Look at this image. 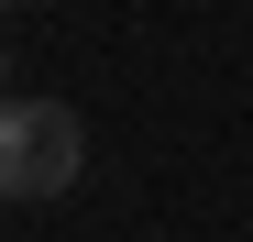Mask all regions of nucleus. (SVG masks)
<instances>
[{"label": "nucleus", "mask_w": 253, "mask_h": 242, "mask_svg": "<svg viewBox=\"0 0 253 242\" xmlns=\"http://www.w3.org/2000/svg\"><path fill=\"white\" fill-rule=\"evenodd\" d=\"M0 11H11V0H0Z\"/></svg>", "instance_id": "2"}, {"label": "nucleus", "mask_w": 253, "mask_h": 242, "mask_svg": "<svg viewBox=\"0 0 253 242\" xmlns=\"http://www.w3.org/2000/svg\"><path fill=\"white\" fill-rule=\"evenodd\" d=\"M0 99H11V88H0Z\"/></svg>", "instance_id": "3"}, {"label": "nucleus", "mask_w": 253, "mask_h": 242, "mask_svg": "<svg viewBox=\"0 0 253 242\" xmlns=\"http://www.w3.org/2000/svg\"><path fill=\"white\" fill-rule=\"evenodd\" d=\"M77 165H88V121L66 99H0V198H11V209L66 198Z\"/></svg>", "instance_id": "1"}]
</instances>
